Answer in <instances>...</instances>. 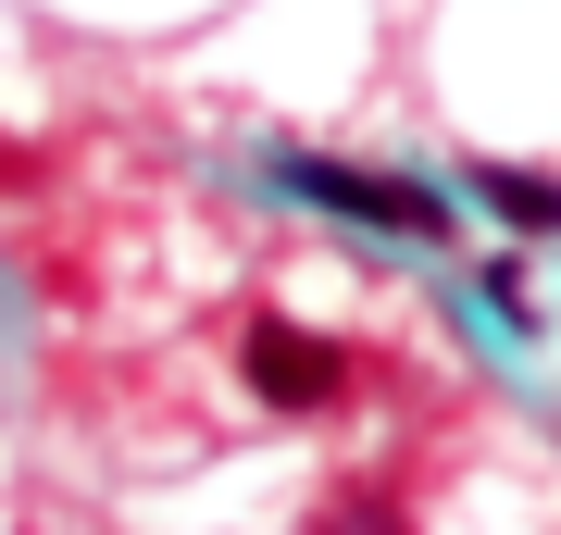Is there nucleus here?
Wrapping results in <instances>:
<instances>
[{
    "label": "nucleus",
    "mask_w": 561,
    "mask_h": 535,
    "mask_svg": "<svg viewBox=\"0 0 561 535\" xmlns=\"http://www.w3.org/2000/svg\"><path fill=\"white\" fill-rule=\"evenodd\" d=\"M324 535H412V511L387 486H337V511H324Z\"/></svg>",
    "instance_id": "obj_4"
},
{
    "label": "nucleus",
    "mask_w": 561,
    "mask_h": 535,
    "mask_svg": "<svg viewBox=\"0 0 561 535\" xmlns=\"http://www.w3.org/2000/svg\"><path fill=\"white\" fill-rule=\"evenodd\" d=\"M486 299H500V324H537V299H524V261H486Z\"/></svg>",
    "instance_id": "obj_5"
},
{
    "label": "nucleus",
    "mask_w": 561,
    "mask_h": 535,
    "mask_svg": "<svg viewBox=\"0 0 561 535\" xmlns=\"http://www.w3.org/2000/svg\"><path fill=\"white\" fill-rule=\"evenodd\" d=\"M238 374H250V398H262V411L312 423V411H337V398H350V349H337V337H312V324H287V312H250Z\"/></svg>",
    "instance_id": "obj_1"
},
{
    "label": "nucleus",
    "mask_w": 561,
    "mask_h": 535,
    "mask_svg": "<svg viewBox=\"0 0 561 535\" xmlns=\"http://www.w3.org/2000/svg\"><path fill=\"white\" fill-rule=\"evenodd\" d=\"M287 187L312 199V212H337V224H375V237H449V199L437 187H412V175H362V162H287Z\"/></svg>",
    "instance_id": "obj_2"
},
{
    "label": "nucleus",
    "mask_w": 561,
    "mask_h": 535,
    "mask_svg": "<svg viewBox=\"0 0 561 535\" xmlns=\"http://www.w3.org/2000/svg\"><path fill=\"white\" fill-rule=\"evenodd\" d=\"M474 199L512 237H561V175H537V162H474Z\"/></svg>",
    "instance_id": "obj_3"
},
{
    "label": "nucleus",
    "mask_w": 561,
    "mask_h": 535,
    "mask_svg": "<svg viewBox=\"0 0 561 535\" xmlns=\"http://www.w3.org/2000/svg\"><path fill=\"white\" fill-rule=\"evenodd\" d=\"M25 175H38V150H13V138H0V187H25Z\"/></svg>",
    "instance_id": "obj_6"
}]
</instances>
